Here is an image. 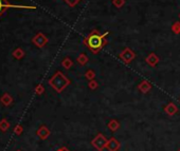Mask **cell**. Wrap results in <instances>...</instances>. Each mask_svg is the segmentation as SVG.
Listing matches in <instances>:
<instances>
[{
	"label": "cell",
	"mask_w": 180,
	"mask_h": 151,
	"mask_svg": "<svg viewBox=\"0 0 180 151\" xmlns=\"http://www.w3.org/2000/svg\"><path fill=\"white\" fill-rule=\"evenodd\" d=\"M23 55H25V52H23V50H21L20 48H17V49L13 52V56L17 58V59H20L21 57H23Z\"/></svg>",
	"instance_id": "cell-9"
},
{
	"label": "cell",
	"mask_w": 180,
	"mask_h": 151,
	"mask_svg": "<svg viewBox=\"0 0 180 151\" xmlns=\"http://www.w3.org/2000/svg\"><path fill=\"white\" fill-rule=\"evenodd\" d=\"M139 88H140L143 92H146L147 90L150 88V87H149V85L147 84V83H143V84H141V86L139 87Z\"/></svg>",
	"instance_id": "cell-11"
},
{
	"label": "cell",
	"mask_w": 180,
	"mask_h": 151,
	"mask_svg": "<svg viewBox=\"0 0 180 151\" xmlns=\"http://www.w3.org/2000/svg\"><path fill=\"white\" fill-rule=\"evenodd\" d=\"M108 140L106 139V136L102 133H98L95 135V139L91 141V145L95 148V150L98 151H103L104 149H106V144Z\"/></svg>",
	"instance_id": "cell-2"
},
{
	"label": "cell",
	"mask_w": 180,
	"mask_h": 151,
	"mask_svg": "<svg viewBox=\"0 0 180 151\" xmlns=\"http://www.w3.org/2000/svg\"><path fill=\"white\" fill-rule=\"evenodd\" d=\"M165 112L168 113V115H174L175 113L177 112V108H176V106L174 105V104H170V105H168L165 107Z\"/></svg>",
	"instance_id": "cell-8"
},
{
	"label": "cell",
	"mask_w": 180,
	"mask_h": 151,
	"mask_svg": "<svg viewBox=\"0 0 180 151\" xmlns=\"http://www.w3.org/2000/svg\"><path fill=\"white\" fill-rule=\"evenodd\" d=\"M38 134L42 137V139H46V137L49 135V131H48V129L46 128V127H42V128L38 131Z\"/></svg>",
	"instance_id": "cell-10"
},
{
	"label": "cell",
	"mask_w": 180,
	"mask_h": 151,
	"mask_svg": "<svg viewBox=\"0 0 180 151\" xmlns=\"http://www.w3.org/2000/svg\"><path fill=\"white\" fill-rule=\"evenodd\" d=\"M12 7L13 5L10 4L7 0H0V17L4 14L5 11H7V9H10V7Z\"/></svg>",
	"instance_id": "cell-6"
},
{
	"label": "cell",
	"mask_w": 180,
	"mask_h": 151,
	"mask_svg": "<svg viewBox=\"0 0 180 151\" xmlns=\"http://www.w3.org/2000/svg\"><path fill=\"white\" fill-rule=\"evenodd\" d=\"M177 151H180V149H179V150H177Z\"/></svg>",
	"instance_id": "cell-14"
},
{
	"label": "cell",
	"mask_w": 180,
	"mask_h": 151,
	"mask_svg": "<svg viewBox=\"0 0 180 151\" xmlns=\"http://www.w3.org/2000/svg\"><path fill=\"white\" fill-rule=\"evenodd\" d=\"M120 148H121V143L118 141L115 137L112 136L107 141L106 149L108 151H119Z\"/></svg>",
	"instance_id": "cell-4"
},
{
	"label": "cell",
	"mask_w": 180,
	"mask_h": 151,
	"mask_svg": "<svg viewBox=\"0 0 180 151\" xmlns=\"http://www.w3.org/2000/svg\"><path fill=\"white\" fill-rule=\"evenodd\" d=\"M32 41H33L34 44H36L37 47H44L46 44V42H47V38H46L41 33H38L37 35L33 37Z\"/></svg>",
	"instance_id": "cell-5"
},
{
	"label": "cell",
	"mask_w": 180,
	"mask_h": 151,
	"mask_svg": "<svg viewBox=\"0 0 180 151\" xmlns=\"http://www.w3.org/2000/svg\"><path fill=\"white\" fill-rule=\"evenodd\" d=\"M57 151H69L67 148H61V149H58Z\"/></svg>",
	"instance_id": "cell-13"
},
{
	"label": "cell",
	"mask_w": 180,
	"mask_h": 151,
	"mask_svg": "<svg viewBox=\"0 0 180 151\" xmlns=\"http://www.w3.org/2000/svg\"><path fill=\"white\" fill-rule=\"evenodd\" d=\"M49 83H50L51 86L56 90V91L61 92V91H63L67 86H68L70 81L65 77V75H64L63 73L57 72L52 78L50 79Z\"/></svg>",
	"instance_id": "cell-1"
},
{
	"label": "cell",
	"mask_w": 180,
	"mask_h": 151,
	"mask_svg": "<svg viewBox=\"0 0 180 151\" xmlns=\"http://www.w3.org/2000/svg\"><path fill=\"white\" fill-rule=\"evenodd\" d=\"M119 128H120V124H119V121H118L112 120V121H109V124H108V129H109V130L111 131V132L117 131Z\"/></svg>",
	"instance_id": "cell-7"
},
{
	"label": "cell",
	"mask_w": 180,
	"mask_h": 151,
	"mask_svg": "<svg viewBox=\"0 0 180 151\" xmlns=\"http://www.w3.org/2000/svg\"><path fill=\"white\" fill-rule=\"evenodd\" d=\"M66 1L68 2V3L70 4V5H73V4L76 3V2L79 1V0H66Z\"/></svg>",
	"instance_id": "cell-12"
},
{
	"label": "cell",
	"mask_w": 180,
	"mask_h": 151,
	"mask_svg": "<svg viewBox=\"0 0 180 151\" xmlns=\"http://www.w3.org/2000/svg\"><path fill=\"white\" fill-rule=\"evenodd\" d=\"M87 43L91 50L98 51V50H100L102 48V43H103V42H102V37L96 35V34H92V35L88 37Z\"/></svg>",
	"instance_id": "cell-3"
}]
</instances>
